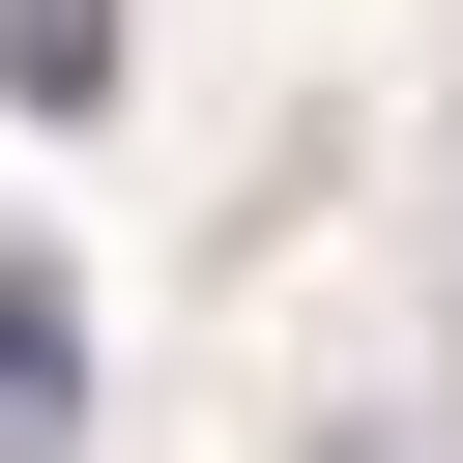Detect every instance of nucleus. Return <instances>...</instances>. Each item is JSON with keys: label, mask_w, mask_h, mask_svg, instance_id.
Masks as SVG:
<instances>
[{"label": "nucleus", "mask_w": 463, "mask_h": 463, "mask_svg": "<svg viewBox=\"0 0 463 463\" xmlns=\"http://www.w3.org/2000/svg\"><path fill=\"white\" fill-rule=\"evenodd\" d=\"M0 116H116V0H0Z\"/></svg>", "instance_id": "f257e3e1"}, {"label": "nucleus", "mask_w": 463, "mask_h": 463, "mask_svg": "<svg viewBox=\"0 0 463 463\" xmlns=\"http://www.w3.org/2000/svg\"><path fill=\"white\" fill-rule=\"evenodd\" d=\"M58 376H87V347H58V289L0 260V434H58Z\"/></svg>", "instance_id": "f03ea898"}]
</instances>
